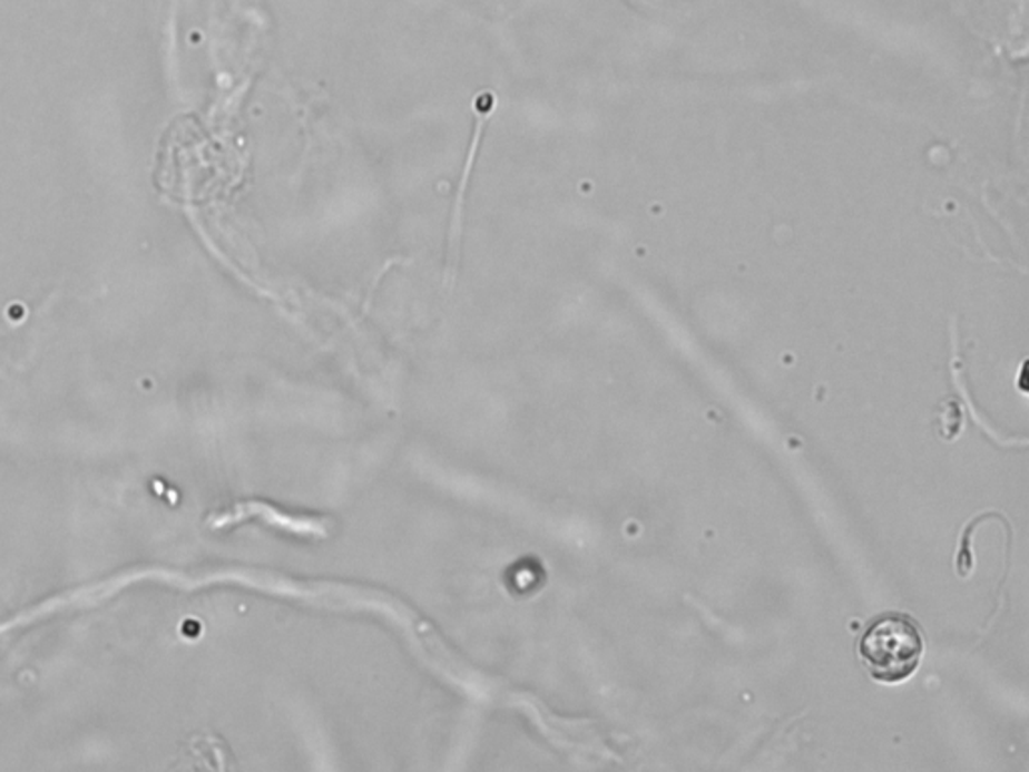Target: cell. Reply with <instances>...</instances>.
I'll return each instance as SVG.
<instances>
[{
	"mask_svg": "<svg viewBox=\"0 0 1029 772\" xmlns=\"http://www.w3.org/2000/svg\"><path fill=\"white\" fill-rule=\"evenodd\" d=\"M925 652L919 624L906 614H883L873 619L859 642V656L879 682L896 684L915 674Z\"/></svg>",
	"mask_w": 1029,
	"mask_h": 772,
	"instance_id": "cell-1",
	"label": "cell"
}]
</instances>
